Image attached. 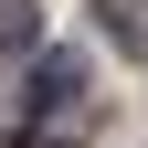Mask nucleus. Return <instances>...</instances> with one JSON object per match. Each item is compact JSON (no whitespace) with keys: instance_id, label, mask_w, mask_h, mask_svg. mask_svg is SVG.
Masks as SVG:
<instances>
[{"instance_id":"1","label":"nucleus","mask_w":148,"mask_h":148,"mask_svg":"<svg viewBox=\"0 0 148 148\" xmlns=\"http://www.w3.org/2000/svg\"><path fill=\"white\" fill-rule=\"evenodd\" d=\"M74 95H85V64H74V53H42V64H32V106H42V116H64Z\"/></svg>"},{"instance_id":"2","label":"nucleus","mask_w":148,"mask_h":148,"mask_svg":"<svg viewBox=\"0 0 148 148\" xmlns=\"http://www.w3.org/2000/svg\"><path fill=\"white\" fill-rule=\"evenodd\" d=\"M95 21H106V42H127L148 64V0H95Z\"/></svg>"},{"instance_id":"3","label":"nucleus","mask_w":148,"mask_h":148,"mask_svg":"<svg viewBox=\"0 0 148 148\" xmlns=\"http://www.w3.org/2000/svg\"><path fill=\"white\" fill-rule=\"evenodd\" d=\"M32 32H42V0H0V53H21Z\"/></svg>"},{"instance_id":"4","label":"nucleus","mask_w":148,"mask_h":148,"mask_svg":"<svg viewBox=\"0 0 148 148\" xmlns=\"http://www.w3.org/2000/svg\"><path fill=\"white\" fill-rule=\"evenodd\" d=\"M32 148H74V138H32Z\"/></svg>"}]
</instances>
